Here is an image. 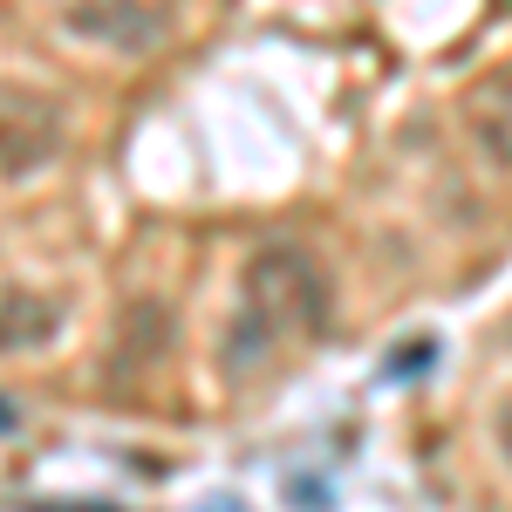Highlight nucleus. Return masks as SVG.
<instances>
[{
  "label": "nucleus",
  "instance_id": "nucleus-7",
  "mask_svg": "<svg viewBox=\"0 0 512 512\" xmlns=\"http://www.w3.org/2000/svg\"><path fill=\"white\" fill-rule=\"evenodd\" d=\"M0 437H14V403L0 396Z\"/></svg>",
  "mask_w": 512,
  "mask_h": 512
},
{
  "label": "nucleus",
  "instance_id": "nucleus-5",
  "mask_svg": "<svg viewBox=\"0 0 512 512\" xmlns=\"http://www.w3.org/2000/svg\"><path fill=\"white\" fill-rule=\"evenodd\" d=\"M62 301L55 294H0V355H35L62 335Z\"/></svg>",
  "mask_w": 512,
  "mask_h": 512
},
{
  "label": "nucleus",
  "instance_id": "nucleus-2",
  "mask_svg": "<svg viewBox=\"0 0 512 512\" xmlns=\"http://www.w3.org/2000/svg\"><path fill=\"white\" fill-rule=\"evenodd\" d=\"M62 144H69V123L62 110L41 96V89H0V171L7 178H35L48 164L62 158Z\"/></svg>",
  "mask_w": 512,
  "mask_h": 512
},
{
  "label": "nucleus",
  "instance_id": "nucleus-4",
  "mask_svg": "<svg viewBox=\"0 0 512 512\" xmlns=\"http://www.w3.org/2000/svg\"><path fill=\"white\" fill-rule=\"evenodd\" d=\"M465 130H472L478 158L499 178H512V76H485L465 89Z\"/></svg>",
  "mask_w": 512,
  "mask_h": 512
},
{
  "label": "nucleus",
  "instance_id": "nucleus-3",
  "mask_svg": "<svg viewBox=\"0 0 512 512\" xmlns=\"http://www.w3.org/2000/svg\"><path fill=\"white\" fill-rule=\"evenodd\" d=\"M69 35H82L89 48L110 55H158L164 48V14L151 0H62Z\"/></svg>",
  "mask_w": 512,
  "mask_h": 512
},
{
  "label": "nucleus",
  "instance_id": "nucleus-8",
  "mask_svg": "<svg viewBox=\"0 0 512 512\" xmlns=\"http://www.w3.org/2000/svg\"><path fill=\"white\" fill-rule=\"evenodd\" d=\"M28 512H110V506H28Z\"/></svg>",
  "mask_w": 512,
  "mask_h": 512
},
{
  "label": "nucleus",
  "instance_id": "nucleus-6",
  "mask_svg": "<svg viewBox=\"0 0 512 512\" xmlns=\"http://www.w3.org/2000/svg\"><path fill=\"white\" fill-rule=\"evenodd\" d=\"M499 444H506V458H512V403L499 410Z\"/></svg>",
  "mask_w": 512,
  "mask_h": 512
},
{
  "label": "nucleus",
  "instance_id": "nucleus-1",
  "mask_svg": "<svg viewBox=\"0 0 512 512\" xmlns=\"http://www.w3.org/2000/svg\"><path fill=\"white\" fill-rule=\"evenodd\" d=\"M328 335V280L301 246H260L239 267V308L226 328L219 362L233 376H260L267 362H280L301 342Z\"/></svg>",
  "mask_w": 512,
  "mask_h": 512
}]
</instances>
